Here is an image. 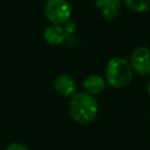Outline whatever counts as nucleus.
<instances>
[{
  "label": "nucleus",
  "instance_id": "f257e3e1",
  "mask_svg": "<svg viewBox=\"0 0 150 150\" xmlns=\"http://www.w3.org/2000/svg\"><path fill=\"white\" fill-rule=\"evenodd\" d=\"M69 111L75 122L88 124L95 120L98 111V104L93 95L86 91L76 93L70 98Z\"/></svg>",
  "mask_w": 150,
  "mask_h": 150
},
{
  "label": "nucleus",
  "instance_id": "f03ea898",
  "mask_svg": "<svg viewBox=\"0 0 150 150\" xmlns=\"http://www.w3.org/2000/svg\"><path fill=\"white\" fill-rule=\"evenodd\" d=\"M132 74L134 70L128 60L120 56L112 57L105 68V81L114 88H123L131 82Z\"/></svg>",
  "mask_w": 150,
  "mask_h": 150
},
{
  "label": "nucleus",
  "instance_id": "7ed1b4c3",
  "mask_svg": "<svg viewBox=\"0 0 150 150\" xmlns=\"http://www.w3.org/2000/svg\"><path fill=\"white\" fill-rule=\"evenodd\" d=\"M43 14L52 25L66 23L71 15V7L68 0H46L43 5Z\"/></svg>",
  "mask_w": 150,
  "mask_h": 150
},
{
  "label": "nucleus",
  "instance_id": "20e7f679",
  "mask_svg": "<svg viewBox=\"0 0 150 150\" xmlns=\"http://www.w3.org/2000/svg\"><path fill=\"white\" fill-rule=\"evenodd\" d=\"M130 64L137 74L150 75V48L137 47L130 56Z\"/></svg>",
  "mask_w": 150,
  "mask_h": 150
},
{
  "label": "nucleus",
  "instance_id": "39448f33",
  "mask_svg": "<svg viewBox=\"0 0 150 150\" xmlns=\"http://www.w3.org/2000/svg\"><path fill=\"white\" fill-rule=\"evenodd\" d=\"M75 80L69 74H60L54 81V89L64 97H71L75 94Z\"/></svg>",
  "mask_w": 150,
  "mask_h": 150
},
{
  "label": "nucleus",
  "instance_id": "423d86ee",
  "mask_svg": "<svg viewBox=\"0 0 150 150\" xmlns=\"http://www.w3.org/2000/svg\"><path fill=\"white\" fill-rule=\"evenodd\" d=\"M66 32L63 27L59 25H49L43 30V39L48 45L59 46L66 40Z\"/></svg>",
  "mask_w": 150,
  "mask_h": 150
},
{
  "label": "nucleus",
  "instance_id": "0eeeda50",
  "mask_svg": "<svg viewBox=\"0 0 150 150\" xmlns=\"http://www.w3.org/2000/svg\"><path fill=\"white\" fill-rule=\"evenodd\" d=\"M83 88H84L86 93H88L93 96L98 95L104 90L105 81L103 80L102 76L96 75V74H91V75H88L83 80Z\"/></svg>",
  "mask_w": 150,
  "mask_h": 150
},
{
  "label": "nucleus",
  "instance_id": "6e6552de",
  "mask_svg": "<svg viewBox=\"0 0 150 150\" xmlns=\"http://www.w3.org/2000/svg\"><path fill=\"white\" fill-rule=\"evenodd\" d=\"M123 1L134 12L143 13L150 9V0H123Z\"/></svg>",
  "mask_w": 150,
  "mask_h": 150
},
{
  "label": "nucleus",
  "instance_id": "1a4fd4ad",
  "mask_svg": "<svg viewBox=\"0 0 150 150\" xmlns=\"http://www.w3.org/2000/svg\"><path fill=\"white\" fill-rule=\"evenodd\" d=\"M122 0H95V5L101 8H120Z\"/></svg>",
  "mask_w": 150,
  "mask_h": 150
},
{
  "label": "nucleus",
  "instance_id": "9d476101",
  "mask_svg": "<svg viewBox=\"0 0 150 150\" xmlns=\"http://www.w3.org/2000/svg\"><path fill=\"white\" fill-rule=\"evenodd\" d=\"M120 8H104V9H101L102 12V15L105 20L108 21H112L115 19H117L118 14H120Z\"/></svg>",
  "mask_w": 150,
  "mask_h": 150
},
{
  "label": "nucleus",
  "instance_id": "9b49d317",
  "mask_svg": "<svg viewBox=\"0 0 150 150\" xmlns=\"http://www.w3.org/2000/svg\"><path fill=\"white\" fill-rule=\"evenodd\" d=\"M5 150H29V149H28L26 145L21 144V143L13 142V143L8 144V145L6 146V149H5Z\"/></svg>",
  "mask_w": 150,
  "mask_h": 150
},
{
  "label": "nucleus",
  "instance_id": "f8f14e48",
  "mask_svg": "<svg viewBox=\"0 0 150 150\" xmlns=\"http://www.w3.org/2000/svg\"><path fill=\"white\" fill-rule=\"evenodd\" d=\"M148 93H149V95H150V80H149V82H148Z\"/></svg>",
  "mask_w": 150,
  "mask_h": 150
}]
</instances>
